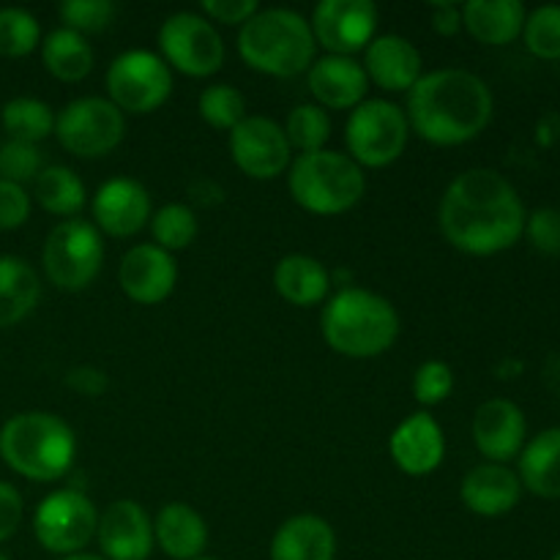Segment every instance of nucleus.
I'll return each instance as SVG.
<instances>
[{
	"mask_svg": "<svg viewBox=\"0 0 560 560\" xmlns=\"http://www.w3.org/2000/svg\"><path fill=\"white\" fill-rule=\"evenodd\" d=\"M443 238L465 255L490 257L523 238L525 213L517 189L498 170L474 167L446 186L441 200Z\"/></svg>",
	"mask_w": 560,
	"mask_h": 560,
	"instance_id": "1",
	"label": "nucleus"
},
{
	"mask_svg": "<svg viewBox=\"0 0 560 560\" xmlns=\"http://www.w3.org/2000/svg\"><path fill=\"white\" fill-rule=\"evenodd\" d=\"M492 91L465 69H435L408 91V124L432 145L452 148L476 140L492 120Z\"/></svg>",
	"mask_w": 560,
	"mask_h": 560,
	"instance_id": "2",
	"label": "nucleus"
},
{
	"mask_svg": "<svg viewBox=\"0 0 560 560\" xmlns=\"http://www.w3.org/2000/svg\"><path fill=\"white\" fill-rule=\"evenodd\" d=\"M320 328L334 353L348 359H375L397 342L399 315L381 293L342 288L323 306Z\"/></svg>",
	"mask_w": 560,
	"mask_h": 560,
	"instance_id": "3",
	"label": "nucleus"
},
{
	"mask_svg": "<svg viewBox=\"0 0 560 560\" xmlns=\"http://www.w3.org/2000/svg\"><path fill=\"white\" fill-rule=\"evenodd\" d=\"M0 457L22 479L49 485L74 465L77 435L60 416L25 410L0 427Z\"/></svg>",
	"mask_w": 560,
	"mask_h": 560,
	"instance_id": "4",
	"label": "nucleus"
},
{
	"mask_svg": "<svg viewBox=\"0 0 560 560\" xmlns=\"http://www.w3.org/2000/svg\"><path fill=\"white\" fill-rule=\"evenodd\" d=\"M238 52L249 69L290 80L310 71L317 44L306 16L293 9H260L238 33Z\"/></svg>",
	"mask_w": 560,
	"mask_h": 560,
	"instance_id": "5",
	"label": "nucleus"
},
{
	"mask_svg": "<svg viewBox=\"0 0 560 560\" xmlns=\"http://www.w3.org/2000/svg\"><path fill=\"white\" fill-rule=\"evenodd\" d=\"M288 189L295 206L315 217H339L366 195V175L348 153L323 151L301 153L288 170Z\"/></svg>",
	"mask_w": 560,
	"mask_h": 560,
	"instance_id": "6",
	"label": "nucleus"
},
{
	"mask_svg": "<svg viewBox=\"0 0 560 560\" xmlns=\"http://www.w3.org/2000/svg\"><path fill=\"white\" fill-rule=\"evenodd\" d=\"M410 140L408 115L399 104L386 98H366L350 109L345 126V145L348 156L361 170H381L397 162Z\"/></svg>",
	"mask_w": 560,
	"mask_h": 560,
	"instance_id": "7",
	"label": "nucleus"
},
{
	"mask_svg": "<svg viewBox=\"0 0 560 560\" xmlns=\"http://www.w3.org/2000/svg\"><path fill=\"white\" fill-rule=\"evenodd\" d=\"M44 273L66 293L91 288L104 262L102 233L85 219H66L49 230L42 252Z\"/></svg>",
	"mask_w": 560,
	"mask_h": 560,
	"instance_id": "8",
	"label": "nucleus"
},
{
	"mask_svg": "<svg viewBox=\"0 0 560 560\" xmlns=\"http://www.w3.org/2000/svg\"><path fill=\"white\" fill-rule=\"evenodd\" d=\"M60 148L77 159H102L126 137V115L104 96H82L55 115Z\"/></svg>",
	"mask_w": 560,
	"mask_h": 560,
	"instance_id": "9",
	"label": "nucleus"
},
{
	"mask_svg": "<svg viewBox=\"0 0 560 560\" xmlns=\"http://www.w3.org/2000/svg\"><path fill=\"white\" fill-rule=\"evenodd\" d=\"M107 93L124 115L156 113L173 96V69L151 49H129L109 63Z\"/></svg>",
	"mask_w": 560,
	"mask_h": 560,
	"instance_id": "10",
	"label": "nucleus"
},
{
	"mask_svg": "<svg viewBox=\"0 0 560 560\" xmlns=\"http://www.w3.org/2000/svg\"><path fill=\"white\" fill-rule=\"evenodd\" d=\"M98 512L91 498L80 490H55L33 512L36 541L52 556H77L96 539Z\"/></svg>",
	"mask_w": 560,
	"mask_h": 560,
	"instance_id": "11",
	"label": "nucleus"
},
{
	"mask_svg": "<svg viewBox=\"0 0 560 560\" xmlns=\"http://www.w3.org/2000/svg\"><path fill=\"white\" fill-rule=\"evenodd\" d=\"M159 49L170 69L206 80L224 66L222 33L195 11H178L159 27Z\"/></svg>",
	"mask_w": 560,
	"mask_h": 560,
	"instance_id": "12",
	"label": "nucleus"
},
{
	"mask_svg": "<svg viewBox=\"0 0 560 560\" xmlns=\"http://www.w3.org/2000/svg\"><path fill=\"white\" fill-rule=\"evenodd\" d=\"M230 156H233L235 167L249 178L273 180L290 170L293 148L277 120L266 118V115H246L230 131Z\"/></svg>",
	"mask_w": 560,
	"mask_h": 560,
	"instance_id": "13",
	"label": "nucleus"
},
{
	"mask_svg": "<svg viewBox=\"0 0 560 560\" xmlns=\"http://www.w3.org/2000/svg\"><path fill=\"white\" fill-rule=\"evenodd\" d=\"M310 27L317 47L353 58L375 38L377 5L372 0H323L312 11Z\"/></svg>",
	"mask_w": 560,
	"mask_h": 560,
	"instance_id": "14",
	"label": "nucleus"
},
{
	"mask_svg": "<svg viewBox=\"0 0 560 560\" xmlns=\"http://www.w3.org/2000/svg\"><path fill=\"white\" fill-rule=\"evenodd\" d=\"M93 228L109 238H131L151 224L153 202L145 186L135 178H109L91 202Z\"/></svg>",
	"mask_w": 560,
	"mask_h": 560,
	"instance_id": "15",
	"label": "nucleus"
},
{
	"mask_svg": "<svg viewBox=\"0 0 560 560\" xmlns=\"http://www.w3.org/2000/svg\"><path fill=\"white\" fill-rule=\"evenodd\" d=\"M96 541L104 560H148L153 547V520L131 498L113 501L96 525Z\"/></svg>",
	"mask_w": 560,
	"mask_h": 560,
	"instance_id": "16",
	"label": "nucleus"
},
{
	"mask_svg": "<svg viewBox=\"0 0 560 560\" xmlns=\"http://www.w3.org/2000/svg\"><path fill=\"white\" fill-rule=\"evenodd\" d=\"M178 262L156 244H137L120 257L118 284L135 304L156 306L173 295Z\"/></svg>",
	"mask_w": 560,
	"mask_h": 560,
	"instance_id": "17",
	"label": "nucleus"
},
{
	"mask_svg": "<svg viewBox=\"0 0 560 560\" xmlns=\"http://www.w3.org/2000/svg\"><path fill=\"white\" fill-rule=\"evenodd\" d=\"M474 443L490 463L506 465L509 459L520 457L528 438V421L520 405L512 399H487L474 413Z\"/></svg>",
	"mask_w": 560,
	"mask_h": 560,
	"instance_id": "18",
	"label": "nucleus"
},
{
	"mask_svg": "<svg viewBox=\"0 0 560 560\" xmlns=\"http://www.w3.org/2000/svg\"><path fill=\"white\" fill-rule=\"evenodd\" d=\"M388 454L402 474L430 476L446 457V435L427 410H419L394 427L388 438Z\"/></svg>",
	"mask_w": 560,
	"mask_h": 560,
	"instance_id": "19",
	"label": "nucleus"
},
{
	"mask_svg": "<svg viewBox=\"0 0 560 560\" xmlns=\"http://www.w3.org/2000/svg\"><path fill=\"white\" fill-rule=\"evenodd\" d=\"M366 80L388 93L410 91L424 77V60L416 44L399 33L375 36L364 55Z\"/></svg>",
	"mask_w": 560,
	"mask_h": 560,
	"instance_id": "20",
	"label": "nucleus"
},
{
	"mask_svg": "<svg viewBox=\"0 0 560 560\" xmlns=\"http://www.w3.org/2000/svg\"><path fill=\"white\" fill-rule=\"evenodd\" d=\"M306 82H310L317 107L323 109H355L361 102H366V91H370L364 66L345 55L315 58V63L306 71Z\"/></svg>",
	"mask_w": 560,
	"mask_h": 560,
	"instance_id": "21",
	"label": "nucleus"
},
{
	"mask_svg": "<svg viewBox=\"0 0 560 560\" xmlns=\"http://www.w3.org/2000/svg\"><path fill=\"white\" fill-rule=\"evenodd\" d=\"M459 495L468 512L479 517H503L520 503L523 485L509 465L485 463L465 474Z\"/></svg>",
	"mask_w": 560,
	"mask_h": 560,
	"instance_id": "22",
	"label": "nucleus"
},
{
	"mask_svg": "<svg viewBox=\"0 0 560 560\" xmlns=\"http://www.w3.org/2000/svg\"><path fill=\"white\" fill-rule=\"evenodd\" d=\"M337 534L317 514H295L284 520L271 539V560H334Z\"/></svg>",
	"mask_w": 560,
	"mask_h": 560,
	"instance_id": "23",
	"label": "nucleus"
},
{
	"mask_svg": "<svg viewBox=\"0 0 560 560\" xmlns=\"http://www.w3.org/2000/svg\"><path fill=\"white\" fill-rule=\"evenodd\" d=\"M153 541L173 560H197L208 547V525L186 503L175 501L159 509L153 520Z\"/></svg>",
	"mask_w": 560,
	"mask_h": 560,
	"instance_id": "24",
	"label": "nucleus"
},
{
	"mask_svg": "<svg viewBox=\"0 0 560 560\" xmlns=\"http://www.w3.org/2000/svg\"><path fill=\"white\" fill-rule=\"evenodd\" d=\"M525 5L520 0H468L463 5V27L487 47H503L523 36Z\"/></svg>",
	"mask_w": 560,
	"mask_h": 560,
	"instance_id": "25",
	"label": "nucleus"
},
{
	"mask_svg": "<svg viewBox=\"0 0 560 560\" xmlns=\"http://www.w3.org/2000/svg\"><path fill=\"white\" fill-rule=\"evenodd\" d=\"M331 271L312 255L282 257L273 268V288L288 304L293 306H317L331 293Z\"/></svg>",
	"mask_w": 560,
	"mask_h": 560,
	"instance_id": "26",
	"label": "nucleus"
},
{
	"mask_svg": "<svg viewBox=\"0 0 560 560\" xmlns=\"http://www.w3.org/2000/svg\"><path fill=\"white\" fill-rule=\"evenodd\" d=\"M520 485L534 495L558 501L560 498V427L539 432L520 452Z\"/></svg>",
	"mask_w": 560,
	"mask_h": 560,
	"instance_id": "27",
	"label": "nucleus"
},
{
	"mask_svg": "<svg viewBox=\"0 0 560 560\" xmlns=\"http://www.w3.org/2000/svg\"><path fill=\"white\" fill-rule=\"evenodd\" d=\"M42 299L38 273L31 262L14 255H0V328L25 320Z\"/></svg>",
	"mask_w": 560,
	"mask_h": 560,
	"instance_id": "28",
	"label": "nucleus"
},
{
	"mask_svg": "<svg viewBox=\"0 0 560 560\" xmlns=\"http://www.w3.org/2000/svg\"><path fill=\"white\" fill-rule=\"evenodd\" d=\"M42 63L55 80L80 82L93 71L96 55L82 33L58 27L42 42Z\"/></svg>",
	"mask_w": 560,
	"mask_h": 560,
	"instance_id": "29",
	"label": "nucleus"
},
{
	"mask_svg": "<svg viewBox=\"0 0 560 560\" xmlns=\"http://www.w3.org/2000/svg\"><path fill=\"white\" fill-rule=\"evenodd\" d=\"M33 197L44 211L66 219H74L88 202V191L80 175L63 164H47L38 173V178L33 180Z\"/></svg>",
	"mask_w": 560,
	"mask_h": 560,
	"instance_id": "30",
	"label": "nucleus"
},
{
	"mask_svg": "<svg viewBox=\"0 0 560 560\" xmlns=\"http://www.w3.org/2000/svg\"><path fill=\"white\" fill-rule=\"evenodd\" d=\"M0 124H3L9 140L31 142L38 145L55 135V113L47 102L33 96H16L0 107Z\"/></svg>",
	"mask_w": 560,
	"mask_h": 560,
	"instance_id": "31",
	"label": "nucleus"
},
{
	"mask_svg": "<svg viewBox=\"0 0 560 560\" xmlns=\"http://www.w3.org/2000/svg\"><path fill=\"white\" fill-rule=\"evenodd\" d=\"M284 137H288L290 148L301 153H315L326 148L331 140V118L317 104H299L290 109L288 120H284Z\"/></svg>",
	"mask_w": 560,
	"mask_h": 560,
	"instance_id": "32",
	"label": "nucleus"
},
{
	"mask_svg": "<svg viewBox=\"0 0 560 560\" xmlns=\"http://www.w3.org/2000/svg\"><path fill=\"white\" fill-rule=\"evenodd\" d=\"M197 213L191 211L184 202H170V206H162L151 217V235L153 244L162 246L164 252H180L186 246L195 244L197 238Z\"/></svg>",
	"mask_w": 560,
	"mask_h": 560,
	"instance_id": "33",
	"label": "nucleus"
},
{
	"mask_svg": "<svg viewBox=\"0 0 560 560\" xmlns=\"http://www.w3.org/2000/svg\"><path fill=\"white\" fill-rule=\"evenodd\" d=\"M197 109H200L202 120L211 129L233 131L246 118V98L238 88L228 85V82H217V85H208L200 93Z\"/></svg>",
	"mask_w": 560,
	"mask_h": 560,
	"instance_id": "34",
	"label": "nucleus"
},
{
	"mask_svg": "<svg viewBox=\"0 0 560 560\" xmlns=\"http://www.w3.org/2000/svg\"><path fill=\"white\" fill-rule=\"evenodd\" d=\"M42 44V27L27 9H0V55L3 58H25Z\"/></svg>",
	"mask_w": 560,
	"mask_h": 560,
	"instance_id": "35",
	"label": "nucleus"
},
{
	"mask_svg": "<svg viewBox=\"0 0 560 560\" xmlns=\"http://www.w3.org/2000/svg\"><path fill=\"white\" fill-rule=\"evenodd\" d=\"M525 47L541 60L560 58V5H539L525 16Z\"/></svg>",
	"mask_w": 560,
	"mask_h": 560,
	"instance_id": "36",
	"label": "nucleus"
},
{
	"mask_svg": "<svg viewBox=\"0 0 560 560\" xmlns=\"http://www.w3.org/2000/svg\"><path fill=\"white\" fill-rule=\"evenodd\" d=\"M63 27L74 33H102L113 25L118 5L113 0H66L58 5Z\"/></svg>",
	"mask_w": 560,
	"mask_h": 560,
	"instance_id": "37",
	"label": "nucleus"
},
{
	"mask_svg": "<svg viewBox=\"0 0 560 560\" xmlns=\"http://www.w3.org/2000/svg\"><path fill=\"white\" fill-rule=\"evenodd\" d=\"M44 170V156L38 145L31 142L9 140L0 145V178L11 184L25 186L27 180H36Z\"/></svg>",
	"mask_w": 560,
	"mask_h": 560,
	"instance_id": "38",
	"label": "nucleus"
},
{
	"mask_svg": "<svg viewBox=\"0 0 560 560\" xmlns=\"http://www.w3.org/2000/svg\"><path fill=\"white\" fill-rule=\"evenodd\" d=\"M454 392V370L446 361H424L413 375V397L424 408L446 402Z\"/></svg>",
	"mask_w": 560,
	"mask_h": 560,
	"instance_id": "39",
	"label": "nucleus"
},
{
	"mask_svg": "<svg viewBox=\"0 0 560 560\" xmlns=\"http://www.w3.org/2000/svg\"><path fill=\"white\" fill-rule=\"evenodd\" d=\"M525 235L541 255H560V208H539L525 219Z\"/></svg>",
	"mask_w": 560,
	"mask_h": 560,
	"instance_id": "40",
	"label": "nucleus"
},
{
	"mask_svg": "<svg viewBox=\"0 0 560 560\" xmlns=\"http://www.w3.org/2000/svg\"><path fill=\"white\" fill-rule=\"evenodd\" d=\"M31 219V195L25 186L0 178V230H16Z\"/></svg>",
	"mask_w": 560,
	"mask_h": 560,
	"instance_id": "41",
	"label": "nucleus"
},
{
	"mask_svg": "<svg viewBox=\"0 0 560 560\" xmlns=\"http://www.w3.org/2000/svg\"><path fill=\"white\" fill-rule=\"evenodd\" d=\"M202 16L219 25H246L260 11L257 0H202Z\"/></svg>",
	"mask_w": 560,
	"mask_h": 560,
	"instance_id": "42",
	"label": "nucleus"
},
{
	"mask_svg": "<svg viewBox=\"0 0 560 560\" xmlns=\"http://www.w3.org/2000/svg\"><path fill=\"white\" fill-rule=\"evenodd\" d=\"M22 514H25V503H22L16 487L9 481H0V545L20 530Z\"/></svg>",
	"mask_w": 560,
	"mask_h": 560,
	"instance_id": "43",
	"label": "nucleus"
},
{
	"mask_svg": "<svg viewBox=\"0 0 560 560\" xmlns=\"http://www.w3.org/2000/svg\"><path fill=\"white\" fill-rule=\"evenodd\" d=\"M66 383L74 388L77 394H85V397H98V394L107 388V375L96 366H77L66 375Z\"/></svg>",
	"mask_w": 560,
	"mask_h": 560,
	"instance_id": "44",
	"label": "nucleus"
},
{
	"mask_svg": "<svg viewBox=\"0 0 560 560\" xmlns=\"http://www.w3.org/2000/svg\"><path fill=\"white\" fill-rule=\"evenodd\" d=\"M432 27L441 36H454L463 31V5L454 3H435L432 5Z\"/></svg>",
	"mask_w": 560,
	"mask_h": 560,
	"instance_id": "45",
	"label": "nucleus"
},
{
	"mask_svg": "<svg viewBox=\"0 0 560 560\" xmlns=\"http://www.w3.org/2000/svg\"><path fill=\"white\" fill-rule=\"evenodd\" d=\"M60 560H104L102 556H93V552H77V556H66Z\"/></svg>",
	"mask_w": 560,
	"mask_h": 560,
	"instance_id": "46",
	"label": "nucleus"
},
{
	"mask_svg": "<svg viewBox=\"0 0 560 560\" xmlns=\"http://www.w3.org/2000/svg\"><path fill=\"white\" fill-rule=\"evenodd\" d=\"M552 560H560V550L556 552V556H552Z\"/></svg>",
	"mask_w": 560,
	"mask_h": 560,
	"instance_id": "47",
	"label": "nucleus"
},
{
	"mask_svg": "<svg viewBox=\"0 0 560 560\" xmlns=\"http://www.w3.org/2000/svg\"><path fill=\"white\" fill-rule=\"evenodd\" d=\"M197 560H217V558H206V556H202V558H197Z\"/></svg>",
	"mask_w": 560,
	"mask_h": 560,
	"instance_id": "48",
	"label": "nucleus"
},
{
	"mask_svg": "<svg viewBox=\"0 0 560 560\" xmlns=\"http://www.w3.org/2000/svg\"><path fill=\"white\" fill-rule=\"evenodd\" d=\"M0 560H9V558H5V556H3V552H0Z\"/></svg>",
	"mask_w": 560,
	"mask_h": 560,
	"instance_id": "49",
	"label": "nucleus"
}]
</instances>
